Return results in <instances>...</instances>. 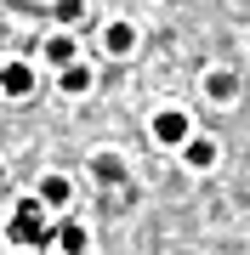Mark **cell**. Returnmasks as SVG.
Masks as SVG:
<instances>
[{
	"label": "cell",
	"mask_w": 250,
	"mask_h": 255,
	"mask_svg": "<svg viewBox=\"0 0 250 255\" xmlns=\"http://www.w3.org/2000/svg\"><path fill=\"white\" fill-rule=\"evenodd\" d=\"M188 130H194V125H188V114H182V108L154 114V142H159V147H182V142H188Z\"/></svg>",
	"instance_id": "7a4b0ae2"
},
{
	"label": "cell",
	"mask_w": 250,
	"mask_h": 255,
	"mask_svg": "<svg viewBox=\"0 0 250 255\" xmlns=\"http://www.w3.org/2000/svg\"><path fill=\"white\" fill-rule=\"evenodd\" d=\"M57 17H63V23H80L85 17V0H57Z\"/></svg>",
	"instance_id": "7c38bea8"
},
{
	"label": "cell",
	"mask_w": 250,
	"mask_h": 255,
	"mask_svg": "<svg viewBox=\"0 0 250 255\" xmlns=\"http://www.w3.org/2000/svg\"><path fill=\"white\" fill-rule=\"evenodd\" d=\"M46 63H74V40H68V34H51L46 40Z\"/></svg>",
	"instance_id": "30bf717a"
},
{
	"label": "cell",
	"mask_w": 250,
	"mask_h": 255,
	"mask_svg": "<svg viewBox=\"0 0 250 255\" xmlns=\"http://www.w3.org/2000/svg\"><path fill=\"white\" fill-rule=\"evenodd\" d=\"M57 250L63 255H85L91 250V233H85L80 221H63V227H57Z\"/></svg>",
	"instance_id": "5b68a950"
},
{
	"label": "cell",
	"mask_w": 250,
	"mask_h": 255,
	"mask_svg": "<svg viewBox=\"0 0 250 255\" xmlns=\"http://www.w3.org/2000/svg\"><path fill=\"white\" fill-rule=\"evenodd\" d=\"M0 176H6V164H0Z\"/></svg>",
	"instance_id": "4fadbf2b"
},
{
	"label": "cell",
	"mask_w": 250,
	"mask_h": 255,
	"mask_svg": "<svg viewBox=\"0 0 250 255\" xmlns=\"http://www.w3.org/2000/svg\"><path fill=\"white\" fill-rule=\"evenodd\" d=\"M205 91H211L216 102H233V97H239V74H233V68H216V74H205Z\"/></svg>",
	"instance_id": "8992f818"
},
{
	"label": "cell",
	"mask_w": 250,
	"mask_h": 255,
	"mask_svg": "<svg viewBox=\"0 0 250 255\" xmlns=\"http://www.w3.org/2000/svg\"><path fill=\"white\" fill-rule=\"evenodd\" d=\"M40 199L46 204H68V182L63 176H46V182H40Z\"/></svg>",
	"instance_id": "8fae6325"
},
{
	"label": "cell",
	"mask_w": 250,
	"mask_h": 255,
	"mask_svg": "<svg viewBox=\"0 0 250 255\" xmlns=\"http://www.w3.org/2000/svg\"><path fill=\"white\" fill-rule=\"evenodd\" d=\"M0 74H6V63H0Z\"/></svg>",
	"instance_id": "5bb4252c"
},
{
	"label": "cell",
	"mask_w": 250,
	"mask_h": 255,
	"mask_svg": "<svg viewBox=\"0 0 250 255\" xmlns=\"http://www.w3.org/2000/svg\"><path fill=\"white\" fill-rule=\"evenodd\" d=\"M182 159H188V170H211V164H216V142L211 136H188L182 142Z\"/></svg>",
	"instance_id": "277c9868"
},
{
	"label": "cell",
	"mask_w": 250,
	"mask_h": 255,
	"mask_svg": "<svg viewBox=\"0 0 250 255\" xmlns=\"http://www.w3.org/2000/svg\"><path fill=\"white\" fill-rule=\"evenodd\" d=\"M63 91H68V97L91 91V68H85V63H63Z\"/></svg>",
	"instance_id": "ba28073f"
},
{
	"label": "cell",
	"mask_w": 250,
	"mask_h": 255,
	"mask_svg": "<svg viewBox=\"0 0 250 255\" xmlns=\"http://www.w3.org/2000/svg\"><path fill=\"white\" fill-rule=\"evenodd\" d=\"M6 238H11V244H23V250H46V244H57V227L46 221V199H23L17 210H11Z\"/></svg>",
	"instance_id": "6da1fadb"
},
{
	"label": "cell",
	"mask_w": 250,
	"mask_h": 255,
	"mask_svg": "<svg viewBox=\"0 0 250 255\" xmlns=\"http://www.w3.org/2000/svg\"><path fill=\"white\" fill-rule=\"evenodd\" d=\"M102 46H108L114 57H125L131 46H137V28H131V23H108V34H102Z\"/></svg>",
	"instance_id": "52a82bcc"
},
{
	"label": "cell",
	"mask_w": 250,
	"mask_h": 255,
	"mask_svg": "<svg viewBox=\"0 0 250 255\" xmlns=\"http://www.w3.org/2000/svg\"><path fill=\"white\" fill-rule=\"evenodd\" d=\"M0 91H6V97H28V91H34V68H28V63H6Z\"/></svg>",
	"instance_id": "3957f363"
},
{
	"label": "cell",
	"mask_w": 250,
	"mask_h": 255,
	"mask_svg": "<svg viewBox=\"0 0 250 255\" xmlns=\"http://www.w3.org/2000/svg\"><path fill=\"white\" fill-rule=\"evenodd\" d=\"M91 170H97V182H125V164L114 159V153H97V159H91Z\"/></svg>",
	"instance_id": "9c48e42d"
}]
</instances>
